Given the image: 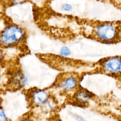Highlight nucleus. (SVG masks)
Instances as JSON below:
<instances>
[{
  "label": "nucleus",
  "mask_w": 121,
  "mask_h": 121,
  "mask_svg": "<svg viewBox=\"0 0 121 121\" xmlns=\"http://www.w3.org/2000/svg\"><path fill=\"white\" fill-rule=\"evenodd\" d=\"M96 35L100 40L108 43L121 42V22L102 23L96 29Z\"/></svg>",
  "instance_id": "1"
},
{
  "label": "nucleus",
  "mask_w": 121,
  "mask_h": 121,
  "mask_svg": "<svg viewBox=\"0 0 121 121\" xmlns=\"http://www.w3.org/2000/svg\"><path fill=\"white\" fill-rule=\"evenodd\" d=\"M23 36V32L20 27L11 26L2 32L0 36L1 43L4 45H12L19 42Z\"/></svg>",
  "instance_id": "2"
},
{
  "label": "nucleus",
  "mask_w": 121,
  "mask_h": 121,
  "mask_svg": "<svg viewBox=\"0 0 121 121\" xmlns=\"http://www.w3.org/2000/svg\"><path fill=\"white\" fill-rule=\"evenodd\" d=\"M103 67L104 70L111 74L118 73L121 67V57H112L104 60Z\"/></svg>",
  "instance_id": "3"
},
{
  "label": "nucleus",
  "mask_w": 121,
  "mask_h": 121,
  "mask_svg": "<svg viewBox=\"0 0 121 121\" xmlns=\"http://www.w3.org/2000/svg\"><path fill=\"white\" fill-rule=\"evenodd\" d=\"M91 93L86 91H80L75 95L76 102L79 104H84L87 102L92 97Z\"/></svg>",
  "instance_id": "4"
},
{
  "label": "nucleus",
  "mask_w": 121,
  "mask_h": 121,
  "mask_svg": "<svg viewBox=\"0 0 121 121\" xmlns=\"http://www.w3.org/2000/svg\"><path fill=\"white\" fill-rule=\"evenodd\" d=\"M33 98L35 103L38 104H43L47 100L48 94L45 91H37L34 94Z\"/></svg>",
  "instance_id": "5"
},
{
  "label": "nucleus",
  "mask_w": 121,
  "mask_h": 121,
  "mask_svg": "<svg viewBox=\"0 0 121 121\" xmlns=\"http://www.w3.org/2000/svg\"><path fill=\"white\" fill-rule=\"evenodd\" d=\"M13 83L16 85L19 86H23L26 82V79L25 77L21 72H18L15 74L13 78Z\"/></svg>",
  "instance_id": "6"
},
{
  "label": "nucleus",
  "mask_w": 121,
  "mask_h": 121,
  "mask_svg": "<svg viewBox=\"0 0 121 121\" xmlns=\"http://www.w3.org/2000/svg\"><path fill=\"white\" fill-rule=\"evenodd\" d=\"M77 84V80L73 77H70L64 81L63 85L67 89H72L76 86Z\"/></svg>",
  "instance_id": "7"
},
{
  "label": "nucleus",
  "mask_w": 121,
  "mask_h": 121,
  "mask_svg": "<svg viewBox=\"0 0 121 121\" xmlns=\"http://www.w3.org/2000/svg\"><path fill=\"white\" fill-rule=\"evenodd\" d=\"M60 53L62 56H69L70 55V51L68 47H67L66 46H64L61 48V49L60 50Z\"/></svg>",
  "instance_id": "8"
},
{
  "label": "nucleus",
  "mask_w": 121,
  "mask_h": 121,
  "mask_svg": "<svg viewBox=\"0 0 121 121\" xmlns=\"http://www.w3.org/2000/svg\"><path fill=\"white\" fill-rule=\"evenodd\" d=\"M72 6L68 3H64L61 6V9L65 11H70L72 10Z\"/></svg>",
  "instance_id": "9"
},
{
  "label": "nucleus",
  "mask_w": 121,
  "mask_h": 121,
  "mask_svg": "<svg viewBox=\"0 0 121 121\" xmlns=\"http://www.w3.org/2000/svg\"><path fill=\"white\" fill-rule=\"evenodd\" d=\"M12 4H20L26 2L27 0H9Z\"/></svg>",
  "instance_id": "10"
},
{
  "label": "nucleus",
  "mask_w": 121,
  "mask_h": 121,
  "mask_svg": "<svg viewBox=\"0 0 121 121\" xmlns=\"http://www.w3.org/2000/svg\"><path fill=\"white\" fill-rule=\"evenodd\" d=\"M0 118H1V119H6V116H5V114H4V112L3 111V110H2V109H0Z\"/></svg>",
  "instance_id": "11"
},
{
  "label": "nucleus",
  "mask_w": 121,
  "mask_h": 121,
  "mask_svg": "<svg viewBox=\"0 0 121 121\" xmlns=\"http://www.w3.org/2000/svg\"><path fill=\"white\" fill-rule=\"evenodd\" d=\"M76 118L77 120H78V121H83L84 120V119L83 118H82V117L79 116H77L76 117Z\"/></svg>",
  "instance_id": "12"
},
{
  "label": "nucleus",
  "mask_w": 121,
  "mask_h": 121,
  "mask_svg": "<svg viewBox=\"0 0 121 121\" xmlns=\"http://www.w3.org/2000/svg\"><path fill=\"white\" fill-rule=\"evenodd\" d=\"M120 75H121V68H120V70H119V72H118Z\"/></svg>",
  "instance_id": "13"
},
{
  "label": "nucleus",
  "mask_w": 121,
  "mask_h": 121,
  "mask_svg": "<svg viewBox=\"0 0 121 121\" xmlns=\"http://www.w3.org/2000/svg\"><path fill=\"white\" fill-rule=\"evenodd\" d=\"M118 4H119L120 6H121V0H120V3H119Z\"/></svg>",
  "instance_id": "14"
}]
</instances>
